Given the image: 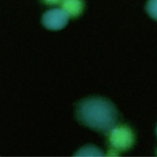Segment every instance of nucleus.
Wrapping results in <instances>:
<instances>
[{
    "mask_svg": "<svg viewBox=\"0 0 157 157\" xmlns=\"http://www.w3.org/2000/svg\"><path fill=\"white\" fill-rule=\"evenodd\" d=\"M76 114L81 123L101 132L111 130L118 117L115 105L110 101L99 97L81 101L77 105Z\"/></svg>",
    "mask_w": 157,
    "mask_h": 157,
    "instance_id": "nucleus-1",
    "label": "nucleus"
},
{
    "mask_svg": "<svg viewBox=\"0 0 157 157\" xmlns=\"http://www.w3.org/2000/svg\"><path fill=\"white\" fill-rule=\"evenodd\" d=\"M109 140L113 149L118 152L126 151L134 143V134L129 127L120 125L113 128L109 135Z\"/></svg>",
    "mask_w": 157,
    "mask_h": 157,
    "instance_id": "nucleus-2",
    "label": "nucleus"
},
{
    "mask_svg": "<svg viewBox=\"0 0 157 157\" xmlns=\"http://www.w3.org/2000/svg\"><path fill=\"white\" fill-rule=\"evenodd\" d=\"M69 16L63 9H53L46 12L42 19L43 25L50 30H59L68 23Z\"/></svg>",
    "mask_w": 157,
    "mask_h": 157,
    "instance_id": "nucleus-3",
    "label": "nucleus"
},
{
    "mask_svg": "<svg viewBox=\"0 0 157 157\" xmlns=\"http://www.w3.org/2000/svg\"><path fill=\"white\" fill-rule=\"evenodd\" d=\"M61 8L71 18H76L81 15L84 8L83 0H62Z\"/></svg>",
    "mask_w": 157,
    "mask_h": 157,
    "instance_id": "nucleus-4",
    "label": "nucleus"
},
{
    "mask_svg": "<svg viewBox=\"0 0 157 157\" xmlns=\"http://www.w3.org/2000/svg\"><path fill=\"white\" fill-rule=\"evenodd\" d=\"M103 154L102 151L96 147L88 146L81 148L78 151L75 156H101Z\"/></svg>",
    "mask_w": 157,
    "mask_h": 157,
    "instance_id": "nucleus-5",
    "label": "nucleus"
},
{
    "mask_svg": "<svg viewBox=\"0 0 157 157\" xmlns=\"http://www.w3.org/2000/svg\"><path fill=\"white\" fill-rule=\"evenodd\" d=\"M148 13L155 20H157V0H149L147 5Z\"/></svg>",
    "mask_w": 157,
    "mask_h": 157,
    "instance_id": "nucleus-6",
    "label": "nucleus"
},
{
    "mask_svg": "<svg viewBox=\"0 0 157 157\" xmlns=\"http://www.w3.org/2000/svg\"><path fill=\"white\" fill-rule=\"evenodd\" d=\"M62 0H43V1L47 4H49V5H55V4H58L59 3H61Z\"/></svg>",
    "mask_w": 157,
    "mask_h": 157,
    "instance_id": "nucleus-7",
    "label": "nucleus"
}]
</instances>
